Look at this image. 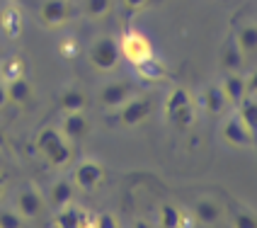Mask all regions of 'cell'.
Here are the masks:
<instances>
[{
    "label": "cell",
    "instance_id": "ac0fdd59",
    "mask_svg": "<svg viewBox=\"0 0 257 228\" xmlns=\"http://www.w3.org/2000/svg\"><path fill=\"white\" fill-rule=\"evenodd\" d=\"M235 107H238V119L250 131H255L257 129V97H243Z\"/></svg>",
    "mask_w": 257,
    "mask_h": 228
},
{
    "label": "cell",
    "instance_id": "1f68e13d",
    "mask_svg": "<svg viewBox=\"0 0 257 228\" xmlns=\"http://www.w3.org/2000/svg\"><path fill=\"white\" fill-rule=\"evenodd\" d=\"M121 3L126 5L128 10H139V8H143V5H146L148 0H121Z\"/></svg>",
    "mask_w": 257,
    "mask_h": 228
},
{
    "label": "cell",
    "instance_id": "836d02e7",
    "mask_svg": "<svg viewBox=\"0 0 257 228\" xmlns=\"http://www.w3.org/2000/svg\"><path fill=\"white\" fill-rule=\"evenodd\" d=\"M3 146H5V131L0 129V148H3Z\"/></svg>",
    "mask_w": 257,
    "mask_h": 228
},
{
    "label": "cell",
    "instance_id": "f546056e",
    "mask_svg": "<svg viewBox=\"0 0 257 228\" xmlns=\"http://www.w3.org/2000/svg\"><path fill=\"white\" fill-rule=\"evenodd\" d=\"M233 223H235L238 228H255L257 226V221H255V216L252 214H238Z\"/></svg>",
    "mask_w": 257,
    "mask_h": 228
},
{
    "label": "cell",
    "instance_id": "277c9868",
    "mask_svg": "<svg viewBox=\"0 0 257 228\" xmlns=\"http://www.w3.org/2000/svg\"><path fill=\"white\" fill-rule=\"evenodd\" d=\"M148 114H151V102L146 100V97H134V100L128 97L119 107L114 119L121 127H136V124H141L143 119H148Z\"/></svg>",
    "mask_w": 257,
    "mask_h": 228
},
{
    "label": "cell",
    "instance_id": "8fae6325",
    "mask_svg": "<svg viewBox=\"0 0 257 228\" xmlns=\"http://www.w3.org/2000/svg\"><path fill=\"white\" fill-rule=\"evenodd\" d=\"M22 25H25V17H22V13H20V8L8 5V8L0 13V27H3V32H5V37H8V39L20 37Z\"/></svg>",
    "mask_w": 257,
    "mask_h": 228
},
{
    "label": "cell",
    "instance_id": "d6a6232c",
    "mask_svg": "<svg viewBox=\"0 0 257 228\" xmlns=\"http://www.w3.org/2000/svg\"><path fill=\"white\" fill-rule=\"evenodd\" d=\"M8 107V92H5V83L0 80V109Z\"/></svg>",
    "mask_w": 257,
    "mask_h": 228
},
{
    "label": "cell",
    "instance_id": "9a60e30c",
    "mask_svg": "<svg viewBox=\"0 0 257 228\" xmlns=\"http://www.w3.org/2000/svg\"><path fill=\"white\" fill-rule=\"evenodd\" d=\"M201 104H204V109L209 114H221L226 107H228V102H226V95H223V90L221 85H209L204 92H201Z\"/></svg>",
    "mask_w": 257,
    "mask_h": 228
},
{
    "label": "cell",
    "instance_id": "e0dca14e",
    "mask_svg": "<svg viewBox=\"0 0 257 228\" xmlns=\"http://www.w3.org/2000/svg\"><path fill=\"white\" fill-rule=\"evenodd\" d=\"M83 221H85V214L80 209H75L73 204L61 206L56 214V226H61V228H78V226H83Z\"/></svg>",
    "mask_w": 257,
    "mask_h": 228
},
{
    "label": "cell",
    "instance_id": "7a4b0ae2",
    "mask_svg": "<svg viewBox=\"0 0 257 228\" xmlns=\"http://www.w3.org/2000/svg\"><path fill=\"white\" fill-rule=\"evenodd\" d=\"M119 58H121V51H119V42L114 37H100L90 46V63H92L95 71L100 73L114 71L119 66Z\"/></svg>",
    "mask_w": 257,
    "mask_h": 228
},
{
    "label": "cell",
    "instance_id": "e575fe53",
    "mask_svg": "<svg viewBox=\"0 0 257 228\" xmlns=\"http://www.w3.org/2000/svg\"><path fill=\"white\" fill-rule=\"evenodd\" d=\"M0 197H3V177H0Z\"/></svg>",
    "mask_w": 257,
    "mask_h": 228
},
{
    "label": "cell",
    "instance_id": "d6986e66",
    "mask_svg": "<svg viewBox=\"0 0 257 228\" xmlns=\"http://www.w3.org/2000/svg\"><path fill=\"white\" fill-rule=\"evenodd\" d=\"M235 46L243 51V56H252L257 49V27L255 25H245L238 37H235Z\"/></svg>",
    "mask_w": 257,
    "mask_h": 228
},
{
    "label": "cell",
    "instance_id": "cb8c5ba5",
    "mask_svg": "<svg viewBox=\"0 0 257 228\" xmlns=\"http://www.w3.org/2000/svg\"><path fill=\"white\" fill-rule=\"evenodd\" d=\"M189 102H192V97H189V92H187L185 87L170 90V95H168V100H165V117H170L172 112H177L180 107H185Z\"/></svg>",
    "mask_w": 257,
    "mask_h": 228
},
{
    "label": "cell",
    "instance_id": "603a6c76",
    "mask_svg": "<svg viewBox=\"0 0 257 228\" xmlns=\"http://www.w3.org/2000/svg\"><path fill=\"white\" fill-rule=\"evenodd\" d=\"M243 51L235 46V42L233 44H228L226 46V51H223V56H221V66L226 68V71H240L243 68Z\"/></svg>",
    "mask_w": 257,
    "mask_h": 228
},
{
    "label": "cell",
    "instance_id": "30bf717a",
    "mask_svg": "<svg viewBox=\"0 0 257 228\" xmlns=\"http://www.w3.org/2000/svg\"><path fill=\"white\" fill-rule=\"evenodd\" d=\"M87 131V119L83 112H66L63 122H61V134L68 141H78L83 139Z\"/></svg>",
    "mask_w": 257,
    "mask_h": 228
},
{
    "label": "cell",
    "instance_id": "4fadbf2b",
    "mask_svg": "<svg viewBox=\"0 0 257 228\" xmlns=\"http://www.w3.org/2000/svg\"><path fill=\"white\" fill-rule=\"evenodd\" d=\"M5 92H8V102L25 104L32 97V85H29V80L25 75H20V78H13V80L5 83Z\"/></svg>",
    "mask_w": 257,
    "mask_h": 228
},
{
    "label": "cell",
    "instance_id": "9c48e42d",
    "mask_svg": "<svg viewBox=\"0 0 257 228\" xmlns=\"http://www.w3.org/2000/svg\"><path fill=\"white\" fill-rule=\"evenodd\" d=\"M42 209H44V201L37 189L27 187V189L20 192V197H17V214L22 218H37L42 214Z\"/></svg>",
    "mask_w": 257,
    "mask_h": 228
},
{
    "label": "cell",
    "instance_id": "83f0119b",
    "mask_svg": "<svg viewBox=\"0 0 257 228\" xmlns=\"http://www.w3.org/2000/svg\"><path fill=\"white\" fill-rule=\"evenodd\" d=\"M58 54L71 61V58H75L80 54V46H78V42H75L73 37H68V39H63V42L58 44Z\"/></svg>",
    "mask_w": 257,
    "mask_h": 228
},
{
    "label": "cell",
    "instance_id": "52a82bcc",
    "mask_svg": "<svg viewBox=\"0 0 257 228\" xmlns=\"http://www.w3.org/2000/svg\"><path fill=\"white\" fill-rule=\"evenodd\" d=\"M131 85H128L126 80H114V83H107V85L102 87L100 92V102L102 107H107V109H116V107H121L124 102L131 97Z\"/></svg>",
    "mask_w": 257,
    "mask_h": 228
},
{
    "label": "cell",
    "instance_id": "44dd1931",
    "mask_svg": "<svg viewBox=\"0 0 257 228\" xmlns=\"http://www.w3.org/2000/svg\"><path fill=\"white\" fill-rule=\"evenodd\" d=\"M20 75H25V58L13 56V58H5L0 63V80L3 83H8L13 78H20Z\"/></svg>",
    "mask_w": 257,
    "mask_h": 228
},
{
    "label": "cell",
    "instance_id": "3957f363",
    "mask_svg": "<svg viewBox=\"0 0 257 228\" xmlns=\"http://www.w3.org/2000/svg\"><path fill=\"white\" fill-rule=\"evenodd\" d=\"M119 51H121V56H126V61H131V63H139V61H143L146 56L153 54L151 42L143 37L141 32H126V34L121 37V42H119Z\"/></svg>",
    "mask_w": 257,
    "mask_h": 228
},
{
    "label": "cell",
    "instance_id": "8992f818",
    "mask_svg": "<svg viewBox=\"0 0 257 228\" xmlns=\"http://www.w3.org/2000/svg\"><path fill=\"white\" fill-rule=\"evenodd\" d=\"M102 177H104V170H102V165L97 160H83V163L75 168L73 182L80 187V189H85V192H92V189L102 182Z\"/></svg>",
    "mask_w": 257,
    "mask_h": 228
},
{
    "label": "cell",
    "instance_id": "7c38bea8",
    "mask_svg": "<svg viewBox=\"0 0 257 228\" xmlns=\"http://www.w3.org/2000/svg\"><path fill=\"white\" fill-rule=\"evenodd\" d=\"M221 90H223V95H226V102L235 107V104L245 97V78L243 75H238L235 71H230L228 75L223 78Z\"/></svg>",
    "mask_w": 257,
    "mask_h": 228
},
{
    "label": "cell",
    "instance_id": "4316f807",
    "mask_svg": "<svg viewBox=\"0 0 257 228\" xmlns=\"http://www.w3.org/2000/svg\"><path fill=\"white\" fill-rule=\"evenodd\" d=\"M83 10H85L87 17L100 20L112 10V0H83Z\"/></svg>",
    "mask_w": 257,
    "mask_h": 228
},
{
    "label": "cell",
    "instance_id": "4dcf8cb0",
    "mask_svg": "<svg viewBox=\"0 0 257 228\" xmlns=\"http://www.w3.org/2000/svg\"><path fill=\"white\" fill-rule=\"evenodd\" d=\"M95 226L97 228H116L119 223H116V218L112 214H100L95 218Z\"/></svg>",
    "mask_w": 257,
    "mask_h": 228
},
{
    "label": "cell",
    "instance_id": "5bb4252c",
    "mask_svg": "<svg viewBox=\"0 0 257 228\" xmlns=\"http://www.w3.org/2000/svg\"><path fill=\"white\" fill-rule=\"evenodd\" d=\"M136 66V73L141 75L143 80H148V83H156V80H163L165 78V66L158 61L153 54L151 56H146L143 61H139V63H134Z\"/></svg>",
    "mask_w": 257,
    "mask_h": 228
},
{
    "label": "cell",
    "instance_id": "7402d4cb",
    "mask_svg": "<svg viewBox=\"0 0 257 228\" xmlns=\"http://www.w3.org/2000/svg\"><path fill=\"white\" fill-rule=\"evenodd\" d=\"M168 119H170V122H172V124H175L177 129H180V131H185V129H189L192 124H194V119H197L194 104L189 102V104H185V107H180V109H177V112H172Z\"/></svg>",
    "mask_w": 257,
    "mask_h": 228
},
{
    "label": "cell",
    "instance_id": "f1b7e54d",
    "mask_svg": "<svg viewBox=\"0 0 257 228\" xmlns=\"http://www.w3.org/2000/svg\"><path fill=\"white\" fill-rule=\"evenodd\" d=\"M22 216L17 211H0V228H20Z\"/></svg>",
    "mask_w": 257,
    "mask_h": 228
},
{
    "label": "cell",
    "instance_id": "6da1fadb",
    "mask_svg": "<svg viewBox=\"0 0 257 228\" xmlns=\"http://www.w3.org/2000/svg\"><path fill=\"white\" fill-rule=\"evenodd\" d=\"M37 148L46 156V160H49L54 168L68 165V160H71V156H73L71 146L66 143L63 134L54 127H46L39 131V136H37Z\"/></svg>",
    "mask_w": 257,
    "mask_h": 228
},
{
    "label": "cell",
    "instance_id": "d4e9b609",
    "mask_svg": "<svg viewBox=\"0 0 257 228\" xmlns=\"http://www.w3.org/2000/svg\"><path fill=\"white\" fill-rule=\"evenodd\" d=\"M160 226L163 228H180L182 226V211L172 204L160 206Z\"/></svg>",
    "mask_w": 257,
    "mask_h": 228
},
{
    "label": "cell",
    "instance_id": "484cf974",
    "mask_svg": "<svg viewBox=\"0 0 257 228\" xmlns=\"http://www.w3.org/2000/svg\"><path fill=\"white\" fill-rule=\"evenodd\" d=\"M194 214H197L201 223H216L218 221V206L211 199H201L197 204V209H194Z\"/></svg>",
    "mask_w": 257,
    "mask_h": 228
},
{
    "label": "cell",
    "instance_id": "ba28073f",
    "mask_svg": "<svg viewBox=\"0 0 257 228\" xmlns=\"http://www.w3.org/2000/svg\"><path fill=\"white\" fill-rule=\"evenodd\" d=\"M68 0H44L42 3V22L46 27H58L68 20Z\"/></svg>",
    "mask_w": 257,
    "mask_h": 228
},
{
    "label": "cell",
    "instance_id": "5b68a950",
    "mask_svg": "<svg viewBox=\"0 0 257 228\" xmlns=\"http://www.w3.org/2000/svg\"><path fill=\"white\" fill-rule=\"evenodd\" d=\"M221 136H223V141L230 143V146L247 148V146H252L255 131H250V129H247L243 122L238 119V114H235V117H230L228 122L223 124V129H221Z\"/></svg>",
    "mask_w": 257,
    "mask_h": 228
},
{
    "label": "cell",
    "instance_id": "2e32d148",
    "mask_svg": "<svg viewBox=\"0 0 257 228\" xmlns=\"http://www.w3.org/2000/svg\"><path fill=\"white\" fill-rule=\"evenodd\" d=\"M87 104V97L85 92H80V90H63L61 95H58V107L63 109V112H83Z\"/></svg>",
    "mask_w": 257,
    "mask_h": 228
},
{
    "label": "cell",
    "instance_id": "ffe728a7",
    "mask_svg": "<svg viewBox=\"0 0 257 228\" xmlns=\"http://www.w3.org/2000/svg\"><path fill=\"white\" fill-rule=\"evenodd\" d=\"M73 194H75V185L68 182V180H58L56 185L51 187V204H54L56 209H61V206L71 204Z\"/></svg>",
    "mask_w": 257,
    "mask_h": 228
}]
</instances>
